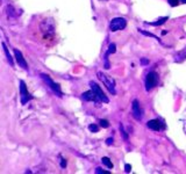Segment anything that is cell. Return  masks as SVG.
I'll return each instance as SVG.
<instances>
[{
    "mask_svg": "<svg viewBox=\"0 0 186 174\" xmlns=\"http://www.w3.org/2000/svg\"><path fill=\"white\" fill-rule=\"evenodd\" d=\"M116 51V45L114 43H111L109 44V46H108V50L106 51V53H105V56H104V59H105V65H104V68L106 70L109 69V61H108V57H109V55L111 53H114V52Z\"/></svg>",
    "mask_w": 186,
    "mask_h": 174,
    "instance_id": "11",
    "label": "cell"
},
{
    "mask_svg": "<svg viewBox=\"0 0 186 174\" xmlns=\"http://www.w3.org/2000/svg\"><path fill=\"white\" fill-rule=\"evenodd\" d=\"M127 26V21L123 17H114L111 23H109V29L111 32H117V30H122Z\"/></svg>",
    "mask_w": 186,
    "mask_h": 174,
    "instance_id": "3",
    "label": "cell"
},
{
    "mask_svg": "<svg viewBox=\"0 0 186 174\" xmlns=\"http://www.w3.org/2000/svg\"><path fill=\"white\" fill-rule=\"evenodd\" d=\"M132 115L135 120L137 121H141L142 116H143V110H142L141 106H140V102L139 100H134L133 104H132Z\"/></svg>",
    "mask_w": 186,
    "mask_h": 174,
    "instance_id": "7",
    "label": "cell"
},
{
    "mask_svg": "<svg viewBox=\"0 0 186 174\" xmlns=\"http://www.w3.org/2000/svg\"><path fill=\"white\" fill-rule=\"evenodd\" d=\"M96 173H98V174H101V173H104V174H109V172H108V171H104L102 168L98 167V168H96Z\"/></svg>",
    "mask_w": 186,
    "mask_h": 174,
    "instance_id": "21",
    "label": "cell"
},
{
    "mask_svg": "<svg viewBox=\"0 0 186 174\" xmlns=\"http://www.w3.org/2000/svg\"><path fill=\"white\" fill-rule=\"evenodd\" d=\"M120 130H121V132H122V135H123V138L127 140L128 139V135H127V132L124 131V129H123V125L122 124H120Z\"/></svg>",
    "mask_w": 186,
    "mask_h": 174,
    "instance_id": "20",
    "label": "cell"
},
{
    "mask_svg": "<svg viewBox=\"0 0 186 174\" xmlns=\"http://www.w3.org/2000/svg\"><path fill=\"white\" fill-rule=\"evenodd\" d=\"M97 76H98V78L102 81V84L105 85V87H106L107 89L109 91V93H112L113 95H115L116 94L115 80L112 78V77H109V76L105 74V73H104V72H101V71H98Z\"/></svg>",
    "mask_w": 186,
    "mask_h": 174,
    "instance_id": "1",
    "label": "cell"
},
{
    "mask_svg": "<svg viewBox=\"0 0 186 174\" xmlns=\"http://www.w3.org/2000/svg\"><path fill=\"white\" fill-rule=\"evenodd\" d=\"M20 95H21V104H26L29 100L33 99V96L29 94L23 80H20Z\"/></svg>",
    "mask_w": 186,
    "mask_h": 174,
    "instance_id": "6",
    "label": "cell"
},
{
    "mask_svg": "<svg viewBox=\"0 0 186 174\" xmlns=\"http://www.w3.org/2000/svg\"><path fill=\"white\" fill-rule=\"evenodd\" d=\"M158 82V74L155 72V71H151L147 74L145 77V89L149 92L151 91L154 87L157 85Z\"/></svg>",
    "mask_w": 186,
    "mask_h": 174,
    "instance_id": "2",
    "label": "cell"
},
{
    "mask_svg": "<svg viewBox=\"0 0 186 174\" xmlns=\"http://www.w3.org/2000/svg\"><path fill=\"white\" fill-rule=\"evenodd\" d=\"M186 58V48L183 51L178 52L177 56H176V62H183Z\"/></svg>",
    "mask_w": 186,
    "mask_h": 174,
    "instance_id": "14",
    "label": "cell"
},
{
    "mask_svg": "<svg viewBox=\"0 0 186 174\" xmlns=\"http://www.w3.org/2000/svg\"><path fill=\"white\" fill-rule=\"evenodd\" d=\"M89 130L91 131V132H98V131H99V127H98L97 124H90Z\"/></svg>",
    "mask_w": 186,
    "mask_h": 174,
    "instance_id": "17",
    "label": "cell"
},
{
    "mask_svg": "<svg viewBox=\"0 0 186 174\" xmlns=\"http://www.w3.org/2000/svg\"><path fill=\"white\" fill-rule=\"evenodd\" d=\"M168 16H164V17H160V20H157L156 22H150V23H147V25H151V26H160L163 23H165V21H168Z\"/></svg>",
    "mask_w": 186,
    "mask_h": 174,
    "instance_id": "15",
    "label": "cell"
},
{
    "mask_svg": "<svg viewBox=\"0 0 186 174\" xmlns=\"http://www.w3.org/2000/svg\"><path fill=\"white\" fill-rule=\"evenodd\" d=\"M101 163L106 166L107 168H109V170H112V168L114 167L113 163H112V160H111L108 157H102V158H101Z\"/></svg>",
    "mask_w": 186,
    "mask_h": 174,
    "instance_id": "13",
    "label": "cell"
},
{
    "mask_svg": "<svg viewBox=\"0 0 186 174\" xmlns=\"http://www.w3.org/2000/svg\"><path fill=\"white\" fill-rule=\"evenodd\" d=\"M61 167H62V168H65V167H66V160L63 159V158H61Z\"/></svg>",
    "mask_w": 186,
    "mask_h": 174,
    "instance_id": "23",
    "label": "cell"
},
{
    "mask_svg": "<svg viewBox=\"0 0 186 174\" xmlns=\"http://www.w3.org/2000/svg\"><path fill=\"white\" fill-rule=\"evenodd\" d=\"M81 98H83V100H85V101H93V102H96V104H99V102H100V100L98 99L96 92H94L92 88H91L90 91H87V92H84V93L81 94Z\"/></svg>",
    "mask_w": 186,
    "mask_h": 174,
    "instance_id": "8",
    "label": "cell"
},
{
    "mask_svg": "<svg viewBox=\"0 0 186 174\" xmlns=\"http://www.w3.org/2000/svg\"><path fill=\"white\" fill-rule=\"evenodd\" d=\"M90 86H91V88L96 92V94H97L98 99L100 100V102H104V104H108V102H109L108 98L105 95V93L102 92V89L100 88V86L98 85L97 82H94V81H90Z\"/></svg>",
    "mask_w": 186,
    "mask_h": 174,
    "instance_id": "5",
    "label": "cell"
},
{
    "mask_svg": "<svg viewBox=\"0 0 186 174\" xmlns=\"http://www.w3.org/2000/svg\"><path fill=\"white\" fill-rule=\"evenodd\" d=\"M180 2L181 4H186V0H180Z\"/></svg>",
    "mask_w": 186,
    "mask_h": 174,
    "instance_id": "26",
    "label": "cell"
},
{
    "mask_svg": "<svg viewBox=\"0 0 186 174\" xmlns=\"http://www.w3.org/2000/svg\"><path fill=\"white\" fill-rule=\"evenodd\" d=\"M41 78L44 80L45 82H47V85L50 87L51 89H53V92L56 94L57 96H59V98H62L63 93L62 91H61V86L58 85V84H56V82H53V80L49 76H47V74H41Z\"/></svg>",
    "mask_w": 186,
    "mask_h": 174,
    "instance_id": "4",
    "label": "cell"
},
{
    "mask_svg": "<svg viewBox=\"0 0 186 174\" xmlns=\"http://www.w3.org/2000/svg\"><path fill=\"white\" fill-rule=\"evenodd\" d=\"M141 64L142 65H148V64H149V59H147V58H141Z\"/></svg>",
    "mask_w": 186,
    "mask_h": 174,
    "instance_id": "24",
    "label": "cell"
},
{
    "mask_svg": "<svg viewBox=\"0 0 186 174\" xmlns=\"http://www.w3.org/2000/svg\"><path fill=\"white\" fill-rule=\"evenodd\" d=\"M1 45H2V49H4V52H5V55H6V58H7V61H8V63L13 66L14 65V62H13V58H12V56H11V53H9L8 49H7V46H6V44L1 43Z\"/></svg>",
    "mask_w": 186,
    "mask_h": 174,
    "instance_id": "12",
    "label": "cell"
},
{
    "mask_svg": "<svg viewBox=\"0 0 186 174\" xmlns=\"http://www.w3.org/2000/svg\"><path fill=\"white\" fill-rule=\"evenodd\" d=\"M139 32H140L141 34L145 35V36H149V37H152V38H155V40H157V41H160L157 36H155V35L151 34V33H148V32H145V30H143V29H139Z\"/></svg>",
    "mask_w": 186,
    "mask_h": 174,
    "instance_id": "16",
    "label": "cell"
},
{
    "mask_svg": "<svg viewBox=\"0 0 186 174\" xmlns=\"http://www.w3.org/2000/svg\"><path fill=\"white\" fill-rule=\"evenodd\" d=\"M147 125H148V128L149 129H151V130L154 131H160L162 130V129H164V123H162V122L160 121V120H150V121L147 123Z\"/></svg>",
    "mask_w": 186,
    "mask_h": 174,
    "instance_id": "10",
    "label": "cell"
},
{
    "mask_svg": "<svg viewBox=\"0 0 186 174\" xmlns=\"http://www.w3.org/2000/svg\"><path fill=\"white\" fill-rule=\"evenodd\" d=\"M13 51H14V56H15V59L18 62L19 66L22 68L23 70H28V65H27L26 59L22 56V52L20 51V50H18V49H13Z\"/></svg>",
    "mask_w": 186,
    "mask_h": 174,
    "instance_id": "9",
    "label": "cell"
},
{
    "mask_svg": "<svg viewBox=\"0 0 186 174\" xmlns=\"http://www.w3.org/2000/svg\"><path fill=\"white\" fill-rule=\"evenodd\" d=\"M179 1H180V0H168V2L170 4L171 7H176V6H178V5H179Z\"/></svg>",
    "mask_w": 186,
    "mask_h": 174,
    "instance_id": "19",
    "label": "cell"
},
{
    "mask_svg": "<svg viewBox=\"0 0 186 174\" xmlns=\"http://www.w3.org/2000/svg\"><path fill=\"white\" fill-rule=\"evenodd\" d=\"M106 144H107V145H112V144H113V138H108V139H107Z\"/></svg>",
    "mask_w": 186,
    "mask_h": 174,
    "instance_id": "25",
    "label": "cell"
},
{
    "mask_svg": "<svg viewBox=\"0 0 186 174\" xmlns=\"http://www.w3.org/2000/svg\"><path fill=\"white\" fill-rule=\"evenodd\" d=\"M124 171H126V173H130V171H132V166L129 165V164H126V165H124Z\"/></svg>",
    "mask_w": 186,
    "mask_h": 174,
    "instance_id": "22",
    "label": "cell"
},
{
    "mask_svg": "<svg viewBox=\"0 0 186 174\" xmlns=\"http://www.w3.org/2000/svg\"><path fill=\"white\" fill-rule=\"evenodd\" d=\"M99 123H100V127L101 128H108L109 127V122L107 121V120H100Z\"/></svg>",
    "mask_w": 186,
    "mask_h": 174,
    "instance_id": "18",
    "label": "cell"
}]
</instances>
